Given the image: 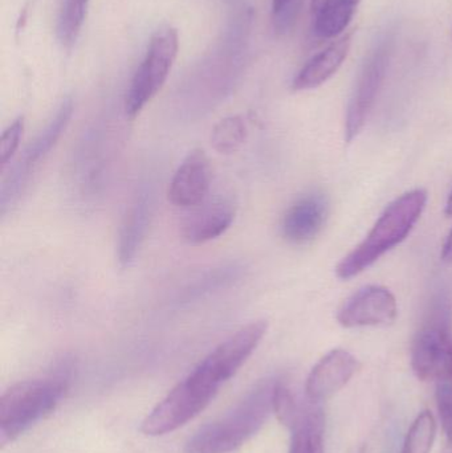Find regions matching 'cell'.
<instances>
[{
	"instance_id": "1",
	"label": "cell",
	"mask_w": 452,
	"mask_h": 453,
	"mask_svg": "<svg viewBox=\"0 0 452 453\" xmlns=\"http://www.w3.org/2000/svg\"><path fill=\"white\" fill-rule=\"evenodd\" d=\"M278 380L257 383L231 411L203 426L186 444V453H230L247 443L273 412Z\"/></svg>"
},
{
	"instance_id": "2",
	"label": "cell",
	"mask_w": 452,
	"mask_h": 453,
	"mask_svg": "<svg viewBox=\"0 0 452 453\" xmlns=\"http://www.w3.org/2000/svg\"><path fill=\"white\" fill-rule=\"evenodd\" d=\"M427 203L424 190H414L395 199L360 245L337 265V277L350 280L373 265L393 248L400 245L413 231Z\"/></svg>"
},
{
	"instance_id": "3",
	"label": "cell",
	"mask_w": 452,
	"mask_h": 453,
	"mask_svg": "<svg viewBox=\"0 0 452 453\" xmlns=\"http://www.w3.org/2000/svg\"><path fill=\"white\" fill-rule=\"evenodd\" d=\"M66 372L23 380L0 398V444L12 443L57 407L68 388Z\"/></svg>"
},
{
	"instance_id": "4",
	"label": "cell",
	"mask_w": 452,
	"mask_h": 453,
	"mask_svg": "<svg viewBox=\"0 0 452 453\" xmlns=\"http://www.w3.org/2000/svg\"><path fill=\"white\" fill-rule=\"evenodd\" d=\"M220 388L196 366L157 404L143 420L141 431L148 436H162L183 427L211 403Z\"/></svg>"
},
{
	"instance_id": "5",
	"label": "cell",
	"mask_w": 452,
	"mask_h": 453,
	"mask_svg": "<svg viewBox=\"0 0 452 453\" xmlns=\"http://www.w3.org/2000/svg\"><path fill=\"white\" fill-rule=\"evenodd\" d=\"M180 48L177 29L162 27L151 36L142 63L133 76L125 98V111L134 119L158 95L174 65Z\"/></svg>"
},
{
	"instance_id": "6",
	"label": "cell",
	"mask_w": 452,
	"mask_h": 453,
	"mask_svg": "<svg viewBox=\"0 0 452 453\" xmlns=\"http://www.w3.org/2000/svg\"><path fill=\"white\" fill-rule=\"evenodd\" d=\"M389 64V45L379 42L364 63L357 79L345 119V141L352 142L357 138L368 121L369 114L376 103Z\"/></svg>"
},
{
	"instance_id": "7",
	"label": "cell",
	"mask_w": 452,
	"mask_h": 453,
	"mask_svg": "<svg viewBox=\"0 0 452 453\" xmlns=\"http://www.w3.org/2000/svg\"><path fill=\"white\" fill-rule=\"evenodd\" d=\"M411 367L424 382H442L452 377V341L445 322L425 325L411 346Z\"/></svg>"
},
{
	"instance_id": "8",
	"label": "cell",
	"mask_w": 452,
	"mask_h": 453,
	"mask_svg": "<svg viewBox=\"0 0 452 453\" xmlns=\"http://www.w3.org/2000/svg\"><path fill=\"white\" fill-rule=\"evenodd\" d=\"M267 329L268 322L265 319L246 325L217 346L198 366L215 382L225 385L252 356Z\"/></svg>"
},
{
	"instance_id": "9",
	"label": "cell",
	"mask_w": 452,
	"mask_h": 453,
	"mask_svg": "<svg viewBox=\"0 0 452 453\" xmlns=\"http://www.w3.org/2000/svg\"><path fill=\"white\" fill-rule=\"evenodd\" d=\"M72 113H73V101L66 98L61 104L58 111H56L52 121L40 133L39 137L31 143L24 151L20 161L16 165L10 180L2 188V212L4 214L8 202L15 201L19 196V191H23L24 186L28 182L32 173L39 167L40 162L44 161L45 157L50 154V149L56 145L58 138L69 124Z\"/></svg>"
},
{
	"instance_id": "10",
	"label": "cell",
	"mask_w": 452,
	"mask_h": 453,
	"mask_svg": "<svg viewBox=\"0 0 452 453\" xmlns=\"http://www.w3.org/2000/svg\"><path fill=\"white\" fill-rule=\"evenodd\" d=\"M398 306L389 289L371 285L358 290L340 309L337 319L344 327L387 326L397 319Z\"/></svg>"
},
{
	"instance_id": "11",
	"label": "cell",
	"mask_w": 452,
	"mask_h": 453,
	"mask_svg": "<svg viewBox=\"0 0 452 453\" xmlns=\"http://www.w3.org/2000/svg\"><path fill=\"white\" fill-rule=\"evenodd\" d=\"M360 370V362L349 351L334 349L310 370L305 383V395L312 403L320 404L336 395Z\"/></svg>"
},
{
	"instance_id": "12",
	"label": "cell",
	"mask_w": 452,
	"mask_h": 453,
	"mask_svg": "<svg viewBox=\"0 0 452 453\" xmlns=\"http://www.w3.org/2000/svg\"><path fill=\"white\" fill-rule=\"evenodd\" d=\"M212 169L203 150L191 151L178 167L169 188V199L175 207L191 210L206 201L211 188Z\"/></svg>"
},
{
	"instance_id": "13",
	"label": "cell",
	"mask_w": 452,
	"mask_h": 453,
	"mask_svg": "<svg viewBox=\"0 0 452 453\" xmlns=\"http://www.w3.org/2000/svg\"><path fill=\"white\" fill-rule=\"evenodd\" d=\"M235 215L236 209L230 199L204 201L186 215L180 234L188 244H204L222 236L233 225Z\"/></svg>"
},
{
	"instance_id": "14",
	"label": "cell",
	"mask_w": 452,
	"mask_h": 453,
	"mask_svg": "<svg viewBox=\"0 0 452 453\" xmlns=\"http://www.w3.org/2000/svg\"><path fill=\"white\" fill-rule=\"evenodd\" d=\"M328 204L318 194L307 196L295 202L284 215L281 232L284 239L292 244H305L315 239L326 223Z\"/></svg>"
},
{
	"instance_id": "15",
	"label": "cell",
	"mask_w": 452,
	"mask_h": 453,
	"mask_svg": "<svg viewBox=\"0 0 452 453\" xmlns=\"http://www.w3.org/2000/svg\"><path fill=\"white\" fill-rule=\"evenodd\" d=\"M353 34L342 35L326 50L310 58L292 82L296 92L315 89L326 84L341 68L352 47Z\"/></svg>"
},
{
	"instance_id": "16",
	"label": "cell",
	"mask_w": 452,
	"mask_h": 453,
	"mask_svg": "<svg viewBox=\"0 0 452 453\" xmlns=\"http://www.w3.org/2000/svg\"><path fill=\"white\" fill-rule=\"evenodd\" d=\"M150 217V194L145 190L140 191L126 210L119 229V260L122 266H129L134 260L145 239Z\"/></svg>"
},
{
	"instance_id": "17",
	"label": "cell",
	"mask_w": 452,
	"mask_h": 453,
	"mask_svg": "<svg viewBox=\"0 0 452 453\" xmlns=\"http://www.w3.org/2000/svg\"><path fill=\"white\" fill-rule=\"evenodd\" d=\"M289 430L291 444L288 453H324L326 414L318 403L307 399Z\"/></svg>"
},
{
	"instance_id": "18",
	"label": "cell",
	"mask_w": 452,
	"mask_h": 453,
	"mask_svg": "<svg viewBox=\"0 0 452 453\" xmlns=\"http://www.w3.org/2000/svg\"><path fill=\"white\" fill-rule=\"evenodd\" d=\"M361 0H331L316 13L315 35L318 39H336L348 28Z\"/></svg>"
},
{
	"instance_id": "19",
	"label": "cell",
	"mask_w": 452,
	"mask_h": 453,
	"mask_svg": "<svg viewBox=\"0 0 452 453\" xmlns=\"http://www.w3.org/2000/svg\"><path fill=\"white\" fill-rule=\"evenodd\" d=\"M437 438V419L434 415L425 410L411 423L401 453H432Z\"/></svg>"
},
{
	"instance_id": "20",
	"label": "cell",
	"mask_w": 452,
	"mask_h": 453,
	"mask_svg": "<svg viewBox=\"0 0 452 453\" xmlns=\"http://www.w3.org/2000/svg\"><path fill=\"white\" fill-rule=\"evenodd\" d=\"M89 0H63L57 20V36L65 48L73 47L84 26Z\"/></svg>"
},
{
	"instance_id": "21",
	"label": "cell",
	"mask_w": 452,
	"mask_h": 453,
	"mask_svg": "<svg viewBox=\"0 0 452 453\" xmlns=\"http://www.w3.org/2000/svg\"><path fill=\"white\" fill-rule=\"evenodd\" d=\"M249 129L244 119L239 116L222 119L212 130L211 145L218 153L234 154L244 145Z\"/></svg>"
},
{
	"instance_id": "22",
	"label": "cell",
	"mask_w": 452,
	"mask_h": 453,
	"mask_svg": "<svg viewBox=\"0 0 452 453\" xmlns=\"http://www.w3.org/2000/svg\"><path fill=\"white\" fill-rule=\"evenodd\" d=\"M24 127H26L24 117H19L3 132L2 137H0V170L2 172H4L5 166L10 164L11 159L18 151L21 138H23Z\"/></svg>"
},
{
	"instance_id": "23",
	"label": "cell",
	"mask_w": 452,
	"mask_h": 453,
	"mask_svg": "<svg viewBox=\"0 0 452 453\" xmlns=\"http://www.w3.org/2000/svg\"><path fill=\"white\" fill-rule=\"evenodd\" d=\"M437 407L440 412L441 423L446 435L452 443V383L448 380L438 382L437 386Z\"/></svg>"
},
{
	"instance_id": "24",
	"label": "cell",
	"mask_w": 452,
	"mask_h": 453,
	"mask_svg": "<svg viewBox=\"0 0 452 453\" xmlns=\"http://www.w3.org/2000/svg\"><path fill=\"white\" fill-rule=\"evenodd\" d=\"M294 0H272V11L275 16L281 18L288 13L289 7H291Z\"/></svg>"
},
{
	"instance_id": "25",
	"label": "cell",
	"mask_w": 452,
	"mask_h": 453,
	"mask_svg": "<svg viewBox=\"0 0 452 453\" xmlns=\"http://www.w3.org/2000/svg\"><path fill=\"white\" fill-rule=\"evenodd\" d=\"M442 260L445 263L452 264V231L446 239L445 245H443Z\"/></svg>"
},
{
	"instance_id": "26",
	"label": "cell",
	"mask_w": 452,
	"mask_h": 453,
	"mask_svg": "<svg viewBox=\"0 0 452 453\" xmlns=\"http://www.w3.org/2000/svg\"><path fill=\"white\" fill-rule=\"evenodd\" d=\"M331 0H312V11L318 13V11L323 10Z\"/></svg>"
},
{
	"instance_id": "27",
	"label": "cell",
	"mask_w": 452,
	"mask_h": 453,
	"mask_svg": "<svg viewBox=\"0 0 452 453\" xmlns=\"http://www.w3.org/2000/svg\"><path fill=\"white\" fill-rule=\"evenodd\" d=\"M446 214H448V217H452V191L450 196H448V204H446Z\"/></svg>"
}]
</instances>
